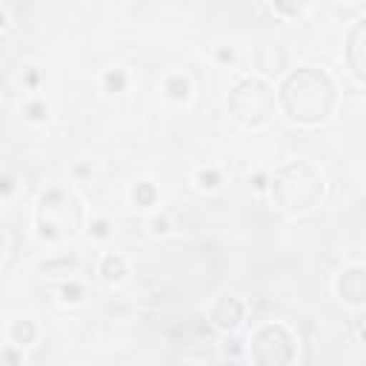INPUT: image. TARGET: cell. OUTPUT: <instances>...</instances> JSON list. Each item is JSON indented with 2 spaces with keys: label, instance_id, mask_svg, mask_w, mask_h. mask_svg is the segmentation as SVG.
Masks as SVG:
<instances>
[{
  "label": "cell",
  "instance_id": "6da1fadb",
  "mask_svg": "<svg viewBox=\"0 0 366 366\" xmlns=\"http://www.w3.org/2000/svg\"><path fill=\"white\" fill-rule=\"evenodd\" d=\"M286 114L297 123H320L335 106V86L320 69H297L280 89Z\"/></svg>",
  "mask_w": 366,
  "mask_h": 366
},
{
  "label": "cell",
  "instance_id": "7a4b0ae2",
  "mask_svg": "<svg viewBox=\"0 0 366 366\" xmlns=\"http://www.w3.org/2000/svg\"><path fill=\"white\" fill-rule=\"evenodd\" d=\"M272 194L286 212H309L323 197V177L312 163L295 160L274 174Z\"/></svg>",
  "mask_w": 366,
  "mask_h": 366
},
{
  "label": "cell",
  "instance_id": "3957f363",
  "mask_svg": "<svg viewBox=\"0 0 366 366\" xmlns=\"http://www.w3.org/2000/svg\"><path fill=\"white\" fill-rule=\"evenodd\" d=\"M229 112L243 126H263L274 112V94L263 80H243L229 94Z\"/></svg>",
  "mask_w": 366,
  "mask_h": 366
},
{
  "label": "cell",
  "instance_id": "277c9868",
  "mask_svg": "<svg viewBox=\"0 0 366 366\" xmlns=\"http://www.w3.org/2000/svg\"><path fill=\"white\" fill-rule=\"evenodd\" d=\"M77 223H80V209L66 192L51 189L49 194H43L40 209H37V229H40L43 237L66 240V237L74 234Z\"/></svg>",
  "mask_w": 366,
  "mask_h": 366
},
{
  "label": "cell",
  "instance_id": "5b68a950",
  "mask_svg": "<svg viewBox=\"0 0 366 366\" xmlns=\"http://www.w3.org/2000/svg\"><path fill=\"white\" fill-rule=\"evenodd\" d=\"M252 357L263 366L292 363L295 360V340L283 326H263L252 337Z\"/></svg>",
  "mask_w": 366,
  "mask_h": 366
},
{
  "label": "cell",
  "instance_id": "8992f818",
  "mask_svg": "<svg viewBox=\"0 0 366 366\" xmlns=\"http://www.w3.org/2000/svg\"><path fill=\"white\" fill-rule=\"evenodd\" d=\"M212 320L220 326V329H237L240 320H243V303L237 297H220L212 309Z\"/></svg>",
  "mask_w": 366,
  "mask_h": 366
},
{
  "label": "cell",
  "instance_id": "52a82bcc",
  "mask_svg": "<svg viewBox=\"0 0 366 366\" xmlns=\"http://www.w3.org/2000/svg\"><path fill=\"white\" fill-rule=\"evenodd\" d=\"M340 297L349 300V303H363V297H366V274H363V269H349L340 277Z\"/></svg>",
  "mask_w": 366,
  "mask_h": 366
},
{
  "label": "cell",
  "instance_id": "ba28073f",
  "mask_svg": "<svg viewBox=\"0 0 366 366\" xmlns=\"http://www.w3.org/2000/svg\"><path fill=\"white\" fill-rule=\"evenodd\" d=\"M349 63L355 74H363V20L355 23L352 37H349Z\"/></svg>",
  "mask_w": 366,
  "mask_h": 366
},
{
  "label": "cell",
  "instance_id": "9c48e42d",
  "mask_svg": "<svg viewBox=\"0 0 366 366\" xmlns=\"http://www.w3.org/2000/svg\"><path fill=\"white\" fill-rule=\"evenodd\" d=\"M100 274H103L106 283H117V280L126 274V260H123L120 254H109V257H103Z\"/></svg>",
  "mask_w": 366,
  "mask_h": 366
},
{
  "label": "cell",
  "instance_id": "30bf717a",
  "mask_svg": "<svg viewBox=\"0 0 366 366\" xmlns=\"http://www.w3.org/2000/svg\"><path fill=\"white\" fill-rule=\"evenodd\" d=\"M34 335H37V329H34L31 320H17V323L11 326V340H14L17 346H29V343H34Z\"/></svg>",
  "mask_w": 366,
  "mask_h": 366
},
{
  "label": "cell",
  "instance_id": "8fae6325",
  "mask_svg": "<svg viewBox=\"0 0 366 366\" xmlns=\"http://www.w3.org/2000/svg\"><path fill=\"white\" fill-rule=\"evenodd\" d=\"M132 197H134L137 206H152L154 197H157V189H154L152 183H137L134 192H132Z\"/></svg>",
  "mask_w": 366,
  "mask_h": 366
},
{
  "label": "cell",
  "instance_id": "7c38bea8",
  "mask_svg": "<svg viewBox=\"0 0 366 366\" xmlns=\"http://www.w3.org/2000/svg\"><path fill=\"white\" fill-rule=\"evenodd\" d=\"M306 6H309V0H274V9H277L280 14H286V17L300 14Z\"/></svg>",
  "mask_w": 366,
  "mask_h": 366
},
{
  "label": "cell",
  "instance_id": "4fadbf2b",
  "mask_svg": "<svg viewBox=\"0 0 366 366\" xmlns=\"http://www.w3.org/2000/svg\"><path fill=\"white\" fill-rule=\"evenodd\" d=\"M166 92H169V97H174V100H186V97H189V83H186L183 77H172V80L166 83Z\"/></svg>",
  "mask_w": 366,
  "mask_h": 366
},
{
  "label": "cell",
  "instance_id": "5bb4252c",
  "mask_svg": "<svg viewBox=\"0 0 366 366\" xmlns=\"http://www.w3.org/2000/svg\"><path fill=\"white\" fill-rule=\"evenodd\" d=\"M103 80H106V89H109V92H123V86H126V74H123L120 69L109 71Z\"/></svg>",
  "mask_w": 366,
  "mask_h": 366
},
{
  "label": "cell",
  "instance_id": "9a60e30c",
  "mask_svg": "<svg viewBox=\"0 0 366 366\" xmlns=\"http://www.w3.org/2000/svg\"><path fill=\"white\" fill-rule=\"evenodd\" d=\"M80 295H83V289H80L77 283H66V286H63V300H66V303H77Z\"/></svg>",
  "mask_w": 366,
  "mask_h": 366
},
{
  "label": "cell",
  "instance_id": "2e32d148",
  "mask_svg": "<svg viewBox=\"0 0 366 366\" xmlns=\"http://www.w3.org/2000/svg\"><path fill=\"white\" fill-rule=\"evenodd\" d=\"M197 180H200L203 189H214V186H217V172H200Z\"/></svg>",
  "mask_w": 366,
  "mask_h": 366
},
{
  "label": "cell",
  "instance_id": "e0dca14e",
  "mask_svg": "<svg viewBox=\"0 0 366 366\" xmlns=\"http://www.w3.org/2000/svg\"><path fill=\"white\" fill-rule=\"evenodd\" d=\"M92 234H94V237H106V234H109V223H106V220H97V223L92 226Z\"/></svg>",
  "mask_w": 366,
  "mask_h": 366
},
{
  "label": "cell",
  "instance_id": "ac0fdd59",
  "mask_svg": "<svg viewBox=\"0 0 366 366\" xmlns=\"http://www.w3.org/2000/svg\"><path fill=\"white\" fill-rule=\"evenodd\" d=\"M29 117H31V120H43V106H40V103H31V106H29Z\"/></svg>",
  "mask_w": 366,
  "mask_h": 366
},
{
  "label": "cell",
  "instance_id": "d6986e66",
  "mask_svg": "<svg viewBox=\"0 0 366 366\" xmlns=\"http://www.w3.org/2000/svg\"><path fill=\"white\" fill-rule=\"evenodd\" d=\"M11 192V180L9 177H0V194H9Z\"/></svg>",
  "mask_w": 366,
  "mask_h": 366
},
{
  "label": "cell",
  "instance_id": "ffe728a7",
  "mask_svg": "<svg viewBox=\"0 0 366 366\" xmlns=\"http://www.w3.org/2000/svg\"><path fill=\"white\" fill-rule=\"evenodd\" d=\"M152 226H154V232H166V220H163V217L152 220Z\"/></svg>",
  "mask_w": 366,
  "mask_h": 366
},
{
  "label": "cell",
  "instance_id": "44dd1931",
  "mask_svg": "<svg viewBox=\"0 0 366 366\" xmlns=\"http://www.w3.org/2000/svg\"><path fill=\"white\" fill-rule=\"evenodd\" d=\"M220 60H232V51L229 49H220Z\"/></svg>",
  "mask_w": 366,
  "mask_h": 366
},
{
  "label": "cell",
  "instance_id": "7402d4cb",
  "mask_svg": "<svg viewBox=\"0 0 366 366\" xmlns=\"http://www.w3.org/2000/svg\"><path fill=\"white\" fill-rule=\"evenodd\" d=\"M3 26H6V17H3V11H0V29H3Z\"/></svg>",
  "mask_w": 366,
  "mask_h": 366
},
{
  "label": "cell",
  "instance_id": "603a6c76",
  "mask_svg": "<svg viewBox=\"0 0 366 366\" xmlns=\"http://www.w3.org/2000/svg\"><path fill=\"white\" fill-rule=\"evenodd\" d=\"M0 252H3V240H0Z\"/></svg>",
  "mask_w": 366,
  "mask_h": 366
}]
</instances>
